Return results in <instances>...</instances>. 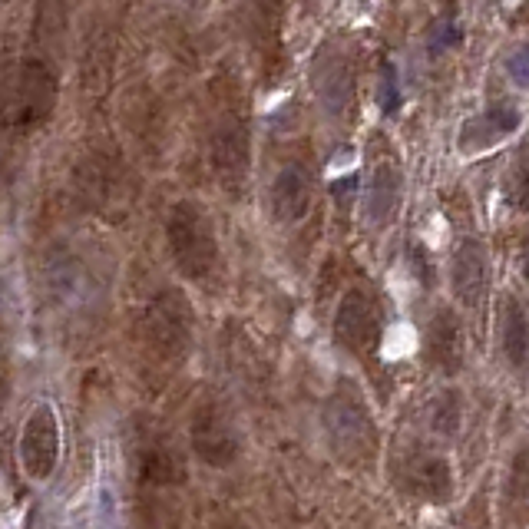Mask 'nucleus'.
Segmentation results:
<instances>
[{
  "label": "nucleus",
  "instance_id": "obj_24",
  "mask_svg": "<svg viewBox=\"0 0 529 529\" xmlns=\"http://www.w3.org/2000/svg\"><path fill=\"white\" fill-rule=\"evenodd\" d=\"M506 70H510V77H513L516 86H523V90H529V43L513 53L510 63H506Z\"/></svg>",
  "mask_w": 529,
  "mask_h": 529
},
{
  "label": "nucleus",
  "instance_id": "obj_12",
  "mask_svg": "<svg viewBox=\"0 0 529 529\" xmlns=\"http://www.w3.org/2000/svg\"><path fill=\"white\" fill-rule=\"evenodd\" d=\"M450 278H453V295L460 298V305L467 308L483 305L490 285V265H487V248H483L480 239H463L453 248Z\"/></svg>",
  "mask_w": 529,
  "mask_h": 529
},
{
  "label": "nucleus",
  "instance_id": "obj_4",
  "mask_svg": "<svg viewBox=\"0 0 529 529\" xmlns=\"http://www.w3.org/2000/svg\"><path fill=\"white\" fill-rule=\"evenodd\" d=\"M166 239L172 262L189 282L209 285L212 275L219 272L222 252H219V235H215L212 215L202 209L199 202L182 199L172 205L169 222H166Z\"/></svg>",
  "mask_w": 529,
  "mask_h": 529
},
{
  "label": "nucleus",
  "instance_id": "obj_14",
  "mask_svg": "<svg viewBox=\"0 0 529 529\" xmlns=\"http://www.w3.org/2000/svg\"><path fill=\"white\" fill-rule=\"evenodd\" d=\"M397 205H401V166L391 163V159H381L371 169V179H367L364 219L381 229V225L394 219Z\"/></svg>",
  "mask_w": 529,
  "mask_h": 529
},
{
  "label": "nucleus",
  "instance_id": "obj_7",
  "mask_svg": "<svg viewBox=\"0 0 529 529\" xmlns=\"http://www.w3.org/2000/svg\"><path fill=\"white\" fill-rule=\"evenodd\" d=\"M53 106H57V73L37 57L24 60L14 100H10V120L24 129V133H30V129H37L50 120Z\"/></svg>",
  "mask_w": 529,
  "mask_h": 529
},
{
  "label": "nucleus",
  "instance_id": "obj_17",
  "mask_svg": "<svg viewBox=\"0 0 529 529\" xmlns=\"http://www.w3.org/2000/svg\"><path fill=\"white\" fill-rule=\"evenodd\" d=\"M500 348L513 371H526L529 364V318L516 295L500 298Z\"/></svg>",
  "mask_w": 529,
  "mask_h": 529
},
{
  "label": "nucleus",
  "instance_id": "obj_23",
  "mask_svg": "<svg viewBox=\"0 0 529 529\" xmlns=\"http://www.w3.org/2000/svg\"><path fill=\"white\" fill-rule=\"evenodd\" d=\"M381 106H384V113H394L397 106H401V90H397V83H394V67L391 63H384V70H381Z\"/></svg>",
  "mask_w": 529,
  "mask_h": 529
},
{
  "label": "nucleus",
  "instance_id": "obj_15",
  "mask_svg": "<svg viewBox=\"0 0 529 529\" xmlns=\"http://www.w3.org/2000/svg\"><path fill=\"white\" fill-rule=\"evenodd\" d=\"M500 526L526 529L529 526V447L513 453L500 490Z\"/></svg>",
  "mask_w": 529,
  "mask_h": 529
},
{
  "label": "nucleus",
  "instance_id": "obj_11",
  "mask_svg": "<svg viewBox=\"0 0 529 529\" xmlns=\"http://www.w3.org/2000/svg\"><path fill=\"white\" fill-rule=\"evenodd\" d=\"M311 205H315V172H311L305 159H291L272 179L268 209H272L278 222L295 225L311 212Z\"/></svg>",
  "mask_w": 529,
  "mask_h": 529
},
{
  "label": "nucleus",
  "instance_id": "obj_8",
  "mask_svg": "<svg viewBox=\"0 0 529 529\" xmlns=\"http://www.w3.org/2000/svg\"><path fill=\"white\" fill-rule=\"evenodd\" d=\"M60 463V420L50 404L34 407L20 430V467L30 480H50Z\"/></svg>",
  "mask_w": 529,
  "mask_h": 529
},
{
  "label": "nucleus",
  "instance_id": "obj_20",
  "mask_svg": "<svg viewBox=\"0 0 529 529\" xmlns=\"http://www.w3.org/2000/svg\"><path fill=\"white\" fill-rule=\"evenodd\" d=\"M506 199L513 209L529 212V143L516 153L510 176H506Z\"/></svg>",
  "mask_w": 529,
  "mask_h": 529
},
{
  "label": "nucleus",
  "instance_id": "obj_13",
  "mask_svg": "<svg viewBox=\"0 0 529 529\" xmlns=\"http://www.w3.org/2000/svg\"><path fill=\"white\" fill-rule=\"evenodd\" d=\"M424 354L440 374H457L463 367V325L450 308H437L427 321Z\"/></svg>",
  "mask_w": 529,
  "mask_h": 529
},
{
  "label": "nucleus",
  "instance_id": "obj_19",
  "mask_svg": "<svg viewBox=\"0 0 529 529\" xmlns=\"http://www.w3.org/2000/svg\"><path fill=\"white\" fill-rule=\"evenodd\" d=\"M139 473H143V483H149V487H172V483L186 480L182 463L172 457L169 450H159V447L143 453V460H139Z\"/></svg>",
  "mask_w": 529,
  "mask_h": 529
},
{
  "label": "nucleus",
  "instance_id": "obj_3",
  "mask_svg": "<svg viewBox=\"0 0 529 529\" xmlns=\"http://www.w3.org/2000/svg\"><path fill=\"white\" fill-rule=\"evenodd\" d=\"M325 434L331 453L338 457L344 467H371L377 460V424L367 410L361 391L351 381L334 387V394L325 404Z\"/></svg>",
  "mask_w": 529,
  "mask_h": 529
},
{
  "label": "nucleus",
  "instance_id": "obj_18",
  "mask_svg": "<svg viewBox=\"0 0 529 529\" xmlns=\"http://www.w3.org/2000/svg\"><path fill=\"white\" fill-rule=\"evenodd\" d=\"M407 487L414 490L420 500L427 503H447L453 496V470L444 457H420L410 463L407 470Z\"/></svg>",
  "mask_w": 529,
  "mask_h": 529
},
{
  "label": "nucleus",
  "instance_id": "obj_6",
  "mask_svg": "<svg viewBox=\"0 0 529 529\" xmlns=\"http://www.w3.org/2000/svg\"><path fill=\"white\" fill-rule=\"evenodd\" d=\"M381 328H384L381 305H377V298L371 291H364V288L344 291L338 315H334V341H338L344 351L367 358V354H374L377 344H381Z\"/></svg>",
  "mask_w": 529,
  "mask_h": 529
},
{
  "label": "nucleus",
  "instance_id": "obj_5",
  "mask_svg": "<svg viewBox=\"0 0 529 529\" xmlns=\"http://www.w3.org/2000/svg\"><path fill=\"white\" fill-rule=\"evenodd\" d=\"M311 86L318 93V103L331 120H344V113L354 106L358 77H354L351 53L341 43H325L311 63Z\"/></svg>",
  "mask_w": 529,
  "mask_h": 529
},
{
  "label": "nucleus",
  "instance_id": "obj_21",
  "mask_svg": "<svg viewBox=\"0 0 529 529\" xmlns=\"http://www.w3.org/2000/svg\"><path fill=\"white\" fill-rule=\"evenodd\" d=\"M430 424H434L437 434H444V437L457 434V430H460V394H457V391L437 397L434 417H430Z\"/></svg>",
  "mask_w": 529,
  "mask_h": 529
},
{
  "label": "nucleus",
  "instance_id": "obj_1",
  "mask_svg": "<svg viewBox=\"0 0 529 529\" xmlns=\"http://www.w3.org/2000/svg\"><path fill=\"white\" fill-rule=\"evenodd\" d=\"M209 163L219 186L239 196L252 166V129L242 80L232 70H219L209 83Z\"/></svg>",
  "mask_w": 529,
  "mask_h": 529
},
{
  "label": "nucleus",
  "instance_id": "obj_16",
  "mask_svg": "<svg viewBox=\"0 0 529 529\" xmlns=\"http://www.w3.org/2000/svg\"><path fill=\"white\" fill-rule=\"evenodd\" d=\"M516 126H520V110H516L513 103H493L487 113L463 126L460 149L463 153H480V149H490V146L500 143L503 136H510Z\"/></svg>",
  "mask_w": 529,
  "mask_h": 529
},
{
  "label": "nucleus",
  "instance_id": "obj_9",
  "mask_svg": "<svg viewBox=\"0 0 529 529\" xmlns=\"http://www.w3.org/2000/svg\"><path fill=\"white\" fill-rule=\"evenodd\" d=\"M189 440L199 460L209 463V467H229L239 457V434H235L229 414L215 401H202L192 410Z\"/></svg>",
  "mask_w": 529,
  "mask_h": 529
},
{
  "label": "nucleus",
  "instance_id": "obj_22",
  "mask_svg": "<svg viewBox=\"0 0 529 529\" xmlns=\"http://www.w3.org/2000/svg\"><path fill=\"white\" fill-rule=\"evenodd\" d=\"M460 529H490V496H487V490L473 493V500L467 503V510H463Z\"/></svg>",
  "mask_w": 529,
  "mask_h": 529
},
{
  "label": "nucleus",
  "instance_id": "obj_2",
  "mask_svg": "<svg viewBox=\"0 0 529 529\" xmlns=\"http://www.w3.org/2000/svg\"><path fill=\"white\" fill-rule=\"evenodd\" d=\"M192 328H196L192 305L179 288H166L149 298L139 315V344H143L146 364L156 371H176L189 358Z\"/></svg>",
  "mask_w": 529,
  "mask_h": 529
},
{
  "label": "nucleus",
  "instance_id": "obj_25",
  "mask_svg": "<svg viewBox=\"0 0 529 529\" xmlns=\"http://www.w3.org/2000/svg\"><path fill=\"white\" fill-rule=\"evenodd\" d=\"M523 17H529V0H523Z\"/></svg>",
  "mask_w": 529,
  "mask_h": 529
},
{
  "label": "nucleus",
  "instance_id": "obj_10",
  "mask_svg": "<svg viewBox=\"0 0 529 529\" xmlns=\"http://www.w3.org/2000/svg\"><path fill=\"white\" fill-rule=\"evenodd\" d=\"M285 7L288 0H252L248 10V37L265 80H275L285 63Z\"/></svg>",
  "mask_w": 529,
  "mask_h": 529
}]
</instances>
